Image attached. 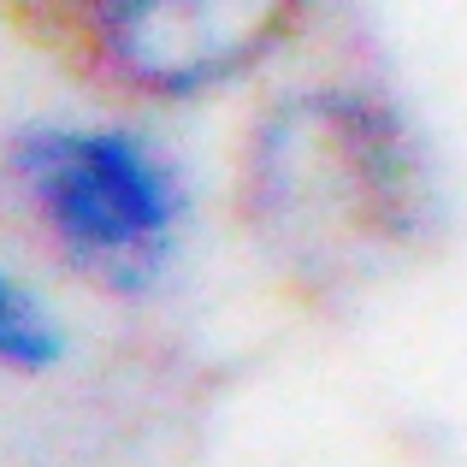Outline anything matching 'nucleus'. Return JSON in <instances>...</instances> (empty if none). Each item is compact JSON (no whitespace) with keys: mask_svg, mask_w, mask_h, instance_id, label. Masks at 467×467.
I'll return each instance as SVG.
<instances>
[{"mask_svg":"<svg viewBox=\"0 0 467 467\" xmlns=\"http://www.w3.org/2000/svg\"><path fill=\"white\" fill-rule=\"evenodd\" d=\"M6 6H18V12H30V18H42V30L59 18V12L71 6V0H6Z\"/></svg>","mask_w":467,"mask_h":467,"instance_id":"obj_5","label":"nucleus"},{"mask_svg":"<svg viewBox=\"0 0 467 467\" xmlns=\"http://www.w3.org/2000/svg\"><path fill=\"white\" fill-rule=\"evenodd\" d=\"M0 183L71 285L154 302L183 278L202 190L160 113L125 101L36 113L0 142Z\"/></svg>","mask_w":467,"mask_h":467,"instance_id":"obj_2","label":"nucleus"},{"mask_svg":"<svg viewBox=\"0 0 467 467\" xmlns=\"http://www.w3.org/2000/svg\"><path fill=\"white\" fill-rule=\"evenodd\" d=\"M237 207L278 266L337 285L414 254L444 202L420 125L379 78L278 71L237 142Z\"/></svg>","mask_w":467,"mask_h":467,"instance_id":"obj_1","label":"nucleus"},{"mask_svg":"<svg viewBox=\"0 0 467 467\" xmlns=\"http://www.w3.org/2000/svg\"><path fill=\"white\" fill-rule=\"evenodd\" d=\"M66 355H71V326L59 314V302L30 273L0 261V373L47 379Z\"/></svg>","mask_w":467,"mask_h":467,"instance_id":"obj_4","label":"nucleus"},{"mask_svg":"<svg viewBox=\"0 0 467 467\" xmlns=\"http://www.w3.org/2000/svg\"><path fill=\"white\" fill-rule=\"evenodd\" d=\"M326 12L331 0H71L47 36L107 101L171 119L266 89Z\"/></svg>","mask_w":467,"mask_h":467,"instance_id":"obj_3","label":"nucleus"}]
</instances>
